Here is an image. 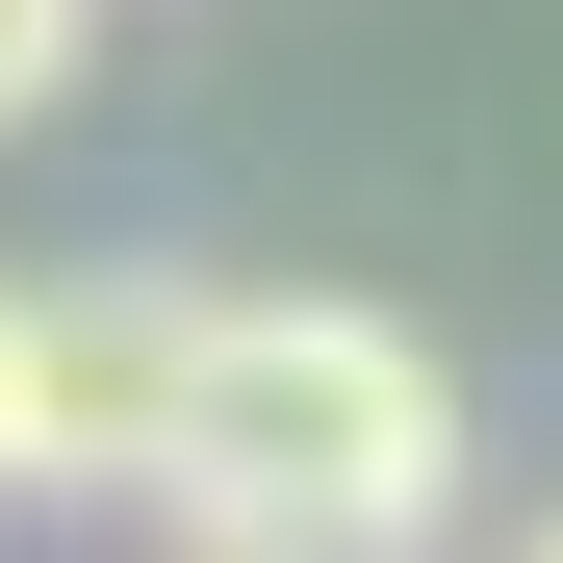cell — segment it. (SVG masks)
I'll return each instance as SVG.
<instances>
[{
	"label": "cell",
	"instance_id": "cell-1",
	"mask_svg": "<svg viewBox=\"0 0 563 563\" xmlns=\"http://www.w3.org/2000/svg\"><path fill=\"white\" fill-rule=\"evenodd\" d=\"M129 487L179 538H256V563H410L461 512V385L385 308H179Z\"/></svg>",
	"mask_w": 563,
	"mask_h": 563
},
{
	"label": "cell",
	"instance_id": "cell-2",
	"mask_svg": "<svg viewBox=\"0 0 563 563\" xmlns=\"http://www.w3.org/2000/svg\"><path fill=\"white\" fill-rule=\"evenodd\" d=\"M154 358H179V308H52V282H0V487H129L154 461Z\"/></svg>",
	"mask_w": 563,
	"mask_h": 563
},
{
	"label": "cell",
	"instance_id": "cell-3",
	"mask_svg": "<svg viewBox=\"0 0 563 563\" xmlns=\"http://www.w3.org/2000/svg\"><path fill=\"white\" fill-rule=\"evenodd\" d=\"M77 52H103V0H0V129H26V103H52Z\"/></svg>",
	"mask_w": 563,
	"mask_h": 563
},
{
	"label": "cell",
	"instance_id": "cell-4",
	"mask_svg": "<svg viewBox=\"0 0 563 563\" xmlns=\"http://www.w3.org/2000/svg\"><path fill=\"white\" fill-rule=\"evenodd\" d=\"M179 563H256V538H179Z\"/></svg>",
	"mask_w": 563,
	"mask_h": 563
},
{
	"label": "cell",
	"instance_id": "cell-5",
	"mask_svg": "<svg viewBox=\"0 0 563 563\" xmlns=\"http://www.w3.org/2000/svg\"><path fill=\"white\" fill-rule=\"evenodd\" d=\"M512 563H563V512H538V538H512Z\"/></svg>",
	"mask_w": 563,
	"mask_h": 563
}]
</instances>
